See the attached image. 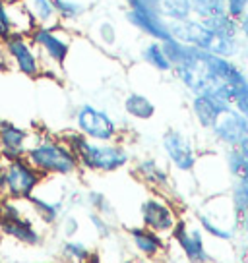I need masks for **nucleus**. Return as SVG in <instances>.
<instances>
[{
  "mask_svg": "<svg viewBox=\"0 0 248 263\" xmlns=\"http://www.w3.org/2000/svg\"><path fill=\"white\" fill-rule=\"evenodd\" d=\"M0 2H6V4H8V2H12V0H0Z\"/></svg>",
  "mask_w": 248,
  "mask_h": 263,
  "instance_id": "obj_47",
  "label": "nucleus"
},
{
  "mask_svg": "<svg viewBox=\"0 0 248 263\" xmlns=\"http://www.w3.org/2000/svg\"><path fill=\"white\" fill-rule=\"evenodd\" d=\"M64 203H66L68 211H78V209H85V190L82 188H66L64 192Z\"/></svg>",
  "mask_w": 248,
  "mask_h": 263,
  "instance_id": "obj_35",
  "label": "nucleus"
},
{
  "mask_svg": "<svg viewBox=\"0 0 248 263\" xmlns=\"http://www.w3.org/2000/svg\"><path fill=\"white\" fill-rule=\"evenodd\" d=\"M0 52L17 74L25 76L29 80L43 78L45 68H43L41 57H39L35 45L29 39V35L12 33L4 41H0Z\"/></svg>",
  "mask_w": 248,
  "mask_h": 263,
  "instance_id": "obj_10",
  "label": "nucleus"
},
{
  "mask_svg": "<svg viewBox=\"0 0 248 263\" xmlns=\"http://www.w3.org/2000/svg\"><path fill=\"white\" fill-rule=\"evenodd\" d=\"M0 196H4V161L0 159Z\"/></svg>",
  "mask_w": 248,
  "mask_h": 263,
  "instance_id": "obj_41",
  "label": "nucleus"
},
{
  "mask_svg": "<svg viewBox=\"0 0 248 263\" xmlns=\"http://www.w3.org/2000/svg\"><path fill=\"white\" fill-rule=\"evenodd\" d=\"M14 33V24L10 16V2H0V41H4Z\"/></svg>",
  "mask_w": 248,
  "mask_h": 263,
  "instance_id": "obj_36",
  "label": "nucleus"
},
{
  "mask_svg": "<svg viewBox=\"0 0 248 263\" xmlns=\"http://www.w3.org/2000/svg\"><path fill=\"white\" fill-rule=\"evenodd\" d=\"M237 24H239V37L242 41H248V14H244Z\"/></svg>",
  "mask_w": 248,
  "mask_h": 263,
  "instance_id": "obj_39",
  "label": "nucleus"
},
{
  "mask_svg": "<svg viewBox=\"0 0 248 263\" xmlns=\"http://www.w3.org/2000/svg\"><path fill=\"white\" fill-rule=\"evenodd\" d=\"M229 201H231L235 213H248V180H235L229 188Z\"/></svg>",
  "mask_w": 248,
  "mask_h": 263,
  "instance_id": "obj_31",
  "label": "nucleus"
},
{
  "mask_svg": "<svg viewBox=\"0 0 248 263\" xmlns=\"http://www.w3.org/2000/svg\"><path fill=\"white\" fill-rule=\"evenodd\" d=\"M233 105L223 99L211 97V95H192L190 97V115L200 130L209 132L217 122V118L223 115Z\"/></svg>",
  "mask_w": 248,
  "mask_h": 263,
  "instance_id": "obj_20",
  "label": "nucleus"
},
{
  "mask_svg": "<svg viewBox=\"0 0 248 263\" xmlns=\"http://www.w3.org/2000/svg\"><path fill=\"white\" fill-rule=\"evenodd\" d=\"M206 27H209L211 31H215L217 35H223V37H239V24L237 20H233L227 14H219V16L207 17L202 20Z\"/></svg>",
  "mask_w": 248,
  "mask_h": 263,
  "instance_id": "obj_30",
  "label": "nucleus"
},
{
  "mask_svg": "<svg viewBox=\"0 0 248 263\" xmlns=\"http://www.w3.org/2000/svg\"><path fill=\"white\" fill-rule=\"evenodd\" d=\"M12 2H16V0H12Z\"/></svg>",
  "mask_w": 248,
  "mask_h": 263,
  "instance_id": "obj_49",
  "label": "nucleus"
},
{
  "mask_svg": "<svg viewBox=\"0 0 248 263\" xmlns=\"http://www.w3.org/2000/svg\"><path fill=\"white\" fill-rule=\"evenodd\" d=\"M0 236L24 248H41L47 240L45 229L35 221L27 201L0 196Z\"/></svg>",
  "mask_w": 248,
  "mask_h": 263,
  "instance_id": "obj_5",
  "label": "nucleus"
},
{
  "mask_svg": "<svg viewBox=\"0 0 248 263\" xmlns=\"http://www.w3.org/2000/svg\"><path fill=\"white\" fill-rule=\"evenodd\" d=\"M219 14H225V0H192V17L207 20Z\"/></svg>",
  "mask_w": 248,
  "mask_h": 263,
  "instance_id": "obj_32",
  "label": "nucleus"
},
{
  "mask_svg": "<svg viewBox=\"0 0 248 263\" xmlns=\"http://www.w3.org/2000/svg\"><path fill=\"white\" fill-rule=\"evenodd\" d=\"M225 14L239 22L244 14H248V0H225Z\"/></svg>",
  "mask_w": 248,
  "mask_h": 263,
  "instance_id": "obj_37",
  "label": "nucleus"
},
{
  "mask_svg": "<svg viewBox=\"0 0 248 263\" xmlns=\"http://www.w3.org/2000/svg\"><path fill=\"white\" fill-rule=\"evenodd\" d=\"M124 238L134 254L146 263H159L171 255L169 236L157 234L141 224H134L124 230Z\"/></svg>",
  "mask_w": 248,
  "mask_h": 263,
  "instance_id": "obj_15",
  "label": "nucleus"
},
{
  "mask_svg": "<svg viewBox=\"0 0 248 263\" xmlns=\"http://www.w3.org/2000/svg\"><path fill=\"white\" fill-rule=\"evenodd\" d=\"M171 250H179L181 255L186 259V263H202L214 261L211 252L207 248V236L204 230L198 227L194 217L181 215L179 222L174 224L173 232L169 234Z\"/></svg>",
  "mask_w": 248,
  "mask_h": 263,
  "instance_id": "obj_9",
  "label": "nucleus"
},
{
  "mask_svg": "<svg viewBox=\"0 0 248 263\" xmlns=\"http://www.w3.org/2000/svg\"><path fill=\"white\" fill-rule=\"evenodd\" d=\"M132 176L136 180H140L144 186H148L151 192L155 194H165L169 196V192L173 188V176L169 166L159 161L157 157H140L136 159L132 164Z\"/></svg>",
  "mask_w": 248,
  "mask_h": 263,
  "instance_id": "obj_17",
  "label": "nucleus"
},
{
  "mask_svg": "<svg viewBox=\"0 0 248 263\" xmlns=\"http://www.w3.org/2000/svg\"><path fill=\"white\" fill-rule=\"evenodd\" d=\"M240 261L248 263V244L246 246H240Z\"/></svg>",
  "mask_w": 248,
  "mask_h": 263,
  "instance_id": "obj_44",
  "label": "nucleus"
},
{
  "mask_svg": "<svg viewBox=\"0 0 248 263\" xmlns=\"http://www.w3.org/2000/svg\"><path fill=\"white\" fill-rule=\"evenodd\" d=\"M33 27H55L60 25L52 0H20Z\"/></svg>",
  "mask_w": 248,
  "mask_h": 263,
  "instance_id": "obj_22",
  "label": "nucleus"
},
{
  "mask_svg": "<svg viewBox=\"0 0 248 263\" xmlns=\"http://www.w3.org/2000/svg\"><path fill=\"white\" fill-rule=\"evenodd\" d=\"M4 122V116H2V112H0V124Z\"/></svg>",
  "mask_w": 248,
  "mask_h": 263,
  "instance_id": "obj_46",
  "label": "nucleus"
},
{
  "mask_svg": "<svg viewBox=\"0 0 248 263\" xmlns=\"http://www.w3.org/2000/svg\"><path fill=\"white\" fill-rule=\"evenodd\" d=\"M35 132H31L25 126L6 120L0 124V159L2 161H12L25 157L27 149L33 141Z\"/></svg>",
  "mask_w": 248,
  "mask_h": 263,
  "instance_id": "obj_18",
  "label": "nucleus"
},
{
  "mask_svg": "<svg viewBox=\"0 0 248 263\" xmlns=\"http://www.w3.org/2000/svg\"><path fill=\"white\" fill-rule=\"evenodd\" d=\"M87 222H90L93 234L99 240H109L118 234V224L115 219H109L105 215L95 213V211H87Z\"/></svg>",
  "mask_w": 248,
  "mask_h": 263,
  "instance_id": "obj_27",
  "label": "nucleus"
},
{
  "mask_svg": "<svg viewBox=\"0 0 248 263\" xmlns=\"http://www.w3.org/2000/svg\"><path fill=\"white\" fill-rule=\"evenodd\" d=\"M141 62L149 68H153L159 74H173V62L167 57L163 45L159 41H148L140 49Z\"/></svg>",
  "mask_w": 248,
  "mask_h": 263,
  "instance_id": "obj_23",
  "label": "nucleus"
},
{
  "mask_svg": "<svg viewBox=\"0 0 248 263\" xmlns=\"http://www.w3.org/2000/svg\"><path fill=\"white\" fill-rule=\"evenodd\" d=\"M25 159L47 178H76L82 173L74 151L57 134H35Z\"/></svg>",
  "mask_w": 248,
  "mask_h": 263,
  "instance_id": "obj_3",
  "label": "nucleus"
},
{
  "mask_svg": "<svg viewBox=\"0 0 248 263\" xmlns=\"http://www.w3.org/2000/svg\"><path fill=\"white\" fill-rule=\"evenodd\" d=\"M87 263H105V261H103V257H101L99 250H95V252L91 254V257L87 259Z\"/></svg>",
  "mask_w": 248,
  "mask_h": 263,
  "instance_id": "obj_42",
  "label": "nucleus"
},
{
  "mask_svg": "<svg viewBox=\"0 0 248 263\" xmlns=\"http://www.w3.org/2000/svg\"><path fill=\"white\" fill-rule=\"evenodd\" d=\"M10 16H12V24H14V33H25L29 35V31L33 29V24L27 16V12L24 10L22 2H10Z\"/></svg>",
  "mask_w": 248,
  "mask_h": 263,
  "instance_id": "obj_33",
  "label": "nucleus"
},
{
  "mask_svg": "<svg viewBox=\"0 0 248 263\" xmlns=\"http://www.w3.org/2000/svg\"><path fill=\"white\" fill-rule=\"evenodd\" d=\"M202 263H214V261H202Z\"/></svg>",
  "mask_w": 248,
  "mask_h": 263,
  "instance_id": "obj_48",
  "label": "nucleus"
},
{
  "mask_svg": "<svg viewBox=\"0 0 248 263\" xmlns=\"http://www.w3.org/2000/svg\"><path fill=\"white\" fill-rule=\"evenodd\" d=\"M157 12L167 22H182L192 17V0H155Z\"/></svg>",
  "mask_w": 248,
  "mask_h": 263,
  "instance_id": "obj_25",
  "label": "nucleus"
},
{
  "mask_svg": "<svg viewBox=\"0 0 248 263\" xmlns=\"http://www.w3.org/2000/svg\"><path fill=\"white\" fill-rule=\"evenodd\" d=\"M138 215L141 227L163 236H169L181 219V211L174 205L173 199L165 194H155V192H151L141 199Z\"/></svg>",
  "mask_w": 248,
  "mask_h": 263,
  "instance_id": "obj_13",
  "label": "nucleus"
},
{
  "mask_svg": "<svg viewBox=\"0 0 248 263\" xmlns=\"http://www.w3.org/2000/svg\"><path fill=\"white\" fill-rule=\"evenodd\" d=\"M95 37H97V41H99L101 47H105V49H113L118 41V29H116V25L113 22H109V20H103L97 24V29H95Z\"/></svg>",
  "mask_w": 248,
  "mask_h": 263,
  "instance_id": "obj_34",
  "label": "nucleus"
},
{
  "mask_svg": "<svg viewBox=\"0 0 248 263\" xmlns=\"http://www.w3.org/2000/svg\"><path fill=\"white\" fill-rule=\"evenodd\" d=\"M57 232L60 234V238L62 240H72V238H78L80 234H82V219H80V215H76V211H64V215L60 217V221L57 222Z\"/></svg>",
  "mask_w": 248,
  "mask_h": 263,
  "instance_id": "obj_28",
  "label": "nucleus"
},
{
  "mask_svg": "<svg viewBox=\"0 0 248 263\" xmlns=\"http://www.w3.org/2000/svg\"><path fill=\"white\" fill-rule=\"evenodd\" d=\"M169 31L173 39L188 47L200 49L209 54H217V57L233 58V60L239 58L244 49V43L240 37L217 35L209 27H206L202 20H196V17H188L182 22H169Z\"/></svg>",
  "mask_w": 248,
  "mask_h": 263,
  "instance_id": "obj_4",
  "label": "nucleus"
},
{
  "mask_svg": "<svg viewBox=\"0 0 248 263\" xmlns=\"http://www.w3.org/2000/svg\"><path fill=\"white\" fill-rule=\"evenodd\" d=\"M122 110L124 115L132 120H138V122H148L151 120L155 112H157V107L151 99L146 95V93H140V91H128L122 99Z\"/></svg>",
  "mask_w": 248,
  "mask_h": 263,
  "instance_id": "obj_21",
  "label": "nucleus"
},
{
  "mask_svg": "<svg viewBox=\"0 0 248 263\" xmlns=\"http://www.w3.org/2000/svg\"><path fill=\"white\" fill-rule=\"evenodd\" d=\"M196 222L204 234L217 242H237L239 215L235 213L229 196H211L196 213Z\"/></svg>",
  "mask_w": 248,
  "mask_h": 263,
  "instance_id": "obj_6",
  "label": "nucleus"
},
{
  "mask_svg": "<svg viewBox=\"0 0 248 263\" xmlns=\"http://www.w3.org/2000/svg\"><path fill=\"white\" fill-rule=\"evenodd\" d=\"M58 136L74 151L82 173L113 174L124 171L132 163V151L128 149L124 141H111V143L91 141L76 128L64 130Z\"/></svg>",
  "mask_w": 248,
  "mask_h": 263,
  "instance_id": "obj_2",
  "label": "nucleus"
},
{
  "mask_svg": "<svg viewBox=\"0 0 248 263\" xmlns=\"http://www.w3.org/2000/svg\"><path fill=\"white\" fill-rule=\"evenodd\" d=\"M52 4H55L60 24L62 22H78L87 12V6L80 0H52Z\"/></svg>",
  "mask_w": 248,
  "mask_h": 263,
  "instance_id": "obj_29",
  "label": "nucleus"
},
{
  "mask_svg": "<svg viewBox=\"0 0 248 263\" xmlns=\"http://www.w3.org/2000/svg\"><path fill=\"white\" fill-rule=\"evenodd\" d=\"M159 263H176V261H173L171 257H167V259H163V261H159Z\"/></svg>",
  "mask_w": 248,
  "mask_h": 263,
  "instance_id": "obj_45",
  "label": "nucleus"
},
{
  "mask_svg": "<svg viewBox=\"0 0 248 263\" xmlns=\"http://www.w3.org/2000/svg\"><path fill=\"white\" fill-rule=\"evenodd\" d=\"M161 151L165 155L167 164L181 174H190L196 171V164L200 161V151L196 143L186 132L181 128H167L161 134Z\"/></svg>",
  "mask_w": 248,
  "mask_h": 263,
  "instance_id": "obj_12",
  "label": "nucleus"
},
{
  "mask_svg": "<svg viewBox=\"0 0 248 263\" xmlns=\"http://www.w3.org/2000/svg\"><path fill=\"white\" fill-rule=\"evenodd\" d=\"M85 209L105 215V217L115 219V221H116V215H118L116 213L115 203L111 201V197H109L103 190H97V188L85 190Z\"/></svg>",
  "mask_w": 248,
  "mask_h": 263,
  "instance_id": "obj_26",
  "label": "nucleus"
},
{
  "mask_svg": "<svg viewBox=\"0 0 248 263\" xmlns=\"http://www.w3.org/2000/svg\"><path fill=\"white\" fill-rule=\"evenodd\" d=\"M74 128L87 140L111 143L122 141V126L115 116L93 103H82L74 110Z\"/></svg>",
  "mask_w": 248,
  "mask_h": 263,
  "instance_id": "obj_8",
  "label": "nucleus"
},
{
  "mask_svg": "<svg viewBox=\"0 0 248 263\" xmlns=\"http://www.w3.org/2000/svg\"><path fill=\"white\" fill-rule=\"evenodd\" d=\"M173 76L190 95H211L235 105L248 95V72L233 58L209 54L176 39L163 41Z\"/></svg>",
  "mask_w": 248,
  "mask_h": 263,
  "instance_id": "obj_1",
  "label": "nucleus"
},
{
  "mask_svg": "<svg viewBox=\"0 0 248 263\" xmlns=\"http://www.w3.org/2000/svg\"><path fill=\"white\" fill-rule=\"evenodd\" d=\"M237 149H239L240 153H242V155H244V157H246V159H248V138H246V140H242V141H240V143H239V147H237Z\"/></svg>",
  "mask_w": 248,
  "mask_h": 263,
  "instance_id": "obj_43",
  "label": "nucleus"
},
{
  "mask_svg": "<svg viewBox=\"0 0 248 263\" xmlns=\"http://www.w3.org/2000/svg\"><path fill=\"white\" fill-rule=\"evenodd\" d=\"M126 2V22L146 35L149 41H169V22L157 12L155 0H124Z\"/></svg>",
  "mask_w": 248,
  "mask_h": 263,
  "instance_id": "obj_14",
  "label": "nucleus"
},
{
  "mask_svg": "<svg viewBox=\"0 0 248 263\" xmlns=\"http://www.w3.org/2000/svg\"><path fill=\"white\" fill-rule=\"evenodd\" d=\"M215 145L223 149L239 147V143L248 138V120L235 107L227 108L217 118L214 128L207 132Z\"/></svg>",
  "mask_w": 248,
  "mask_h": 263,
  "instance_id": "obj_16",
  "label": "nucleus"
},
{
  "mask_svg": "<svg viewBox=\"0 0 248 263\" xmlns=\"http://www.w3.org/2000/svg\"><path fill=\"white\" fill-rule=\"evenodd\" d=\"M237 242H240V246L248 244V213L239 217V229H237Z\"/></svg>",
  "mask_w": 248,
  "mask_h": 263,
  "instance_id": "obj_38",
  "label": "nucleus"
},
{
  "mask_svg": "<svg viewBox=\"0 0 248 263\" xmlns=\"http://www.w3.org/2000/svg\"><path fill=\"white\" fill-rule=\"evenodd\" d=\"M29 39L39 52L45 72L43 76L55 78V70L60 72L66 64L68 57L72 52V35L66 27H33L29 31Z\"/></svg>",
  "mask_w": 248,
  "mask_h": 263,
  "instance_id": "obj_7",
  "label": "nucleus"
},
{
  "mask_svg": "<svg viewBox=\"0 0 248 263\" xmlns=\"http://www.w3.org/2000/svg\"><path fill=\"white\" fill-rule=\"evenodd\" d=\"M93 252H95V248L91 246L87 240L82 238L62 240L58 246V255L64 263H87Z\"/></svg>",
  "mask_w": 248,
  "mask_h": 263,
  "instance_id": "obj_24",
  "label": "nucleus"
},
{
  "mask_svg": "<svg viewBox=\"0 0 248 263\" xmlns=\"http://www.w3.org/2000/svg\"><path fill=\"white\" fill-rule=\"evenodd\" d=\"M233 107L237 108V110H239L240 115H242V116H244V118L248 120V95H244V97H240L239 101H237V103L233 105Z\"/></svg>",
  "mask_w": 248,
  "mask_h": 263,
  "instance_id": "obj_40",
  "label": "nucleus"
},
{
  "mask_svg": "<svg viewBox=\"0 0 248 263\" xmlns=\"http://www.w3.org/2000/svg\"><path fill=\"white\" fill-rule=\"evenodd\" d=\"M45 182L43 176L33 164L25 157L4 161V196L17 199V201H29Z\"/></svg>",
  "mask_w": 248,
  "mask_h": 263,
  "instance_id": "obj_11",
  "label": "nucleus"
},
{
  "mask_svg": "<svg viewBox=\"0 0 248 263\" xmlns=\"http://www.w3.org/2000/svg\"><path fill=\"white\" fill-rule=\"evenodd\" d=\"M64 192H66V188L62 190L60 194H57V196H47L39 190L35 196L29 197V201H27L29 211H31L35 221L39 222L41 227H47V229L57 227V222L60 221V217L66 211Z\"/></svg>",
  "mask_w": 248,
  "mask_h": 263,
  "instance_id": "obj_19",
  "label": "nucleus"
}]
</instances>
